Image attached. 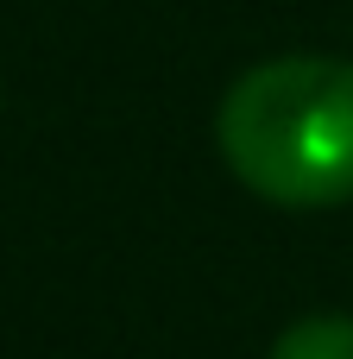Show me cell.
<instances>
[{
    "instance_id": "1",
    "label": "cell",
    "mask_w": 353,
    "mask_h": 359,
    "mask_svg": "<svg viewBox=\"0 0 353 359\" xmlns=\"http://www.w3.org/2000/svg\"><path fill=\"white\" fill-rule=\"evenodd\" d=\"M227 170L278 208L353 202V63L265 57L240 69L215 107Z\"/></svg>"
},
{
    "instance_id": "2",
    "label": "cell",
    "mask_w": 353,
    "mask_h": 359,
    "mask_svg": "<svg viewBox=\"0 0 353 359\" xmlns=\"http://www.w3.org/2000/svg\"><path fill=\"white\" fill-rule=\"evenodd\" d=\"M272 359H353V316H303L278 334Z\"/></svg>"
}]
</instances>
